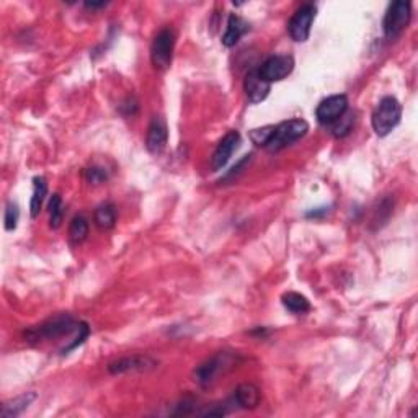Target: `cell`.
Instances as JSON below:
<instances>
[{"label": "cell", "instance_id": "6da1fadb", "mask_svg": "<svg viewBox=\"0 0 418 418\" xmlns=\"http://www.w3.org/2000/svg\"><path fill=\"white\" fill-rule=\"evenodd\" d=\"M88 323L85 322H76L74 317L69 314H59V316L51 317L48 321L40 323V326L31 327L25 332V338L28 343H41V342H51L57 338H69L72 335L87 330Z\"/></svg>", "mask_w": 418, "mask_h": 418}, {"label": "cell", "instance_id": "7a4b0ae2", "mask_svg": "<svg viewBox=\"0 0 418 418\" xmlns=\"http://www.w3.org/2000/svg\"><path fill=\"white\" fill-rule=\"evenodd\" d=\"M307 131H309V123L306 119H287V121L276 124L273 128V133H271V138L266 143L265 149L270 153H280V150L289 148V145L304 138Z\"/></svg>", "mask_w": 418, "mask_h": 418}, {"label": "cell", "instance_id": "3957f363", "mask_svg": "<svg viewBox=\"0 0 418 418\" xmlns=\"http://www.w3.org/2000/svg\"><path fill=\"white\" fill-rule=\"evenodd\" d=\"M402 118V104L395 97H384L374 108L371 124H373L374 133L379 138H386L397 126H399Z\"/></svg>", "mask_w": 418, "mask_h": 418}, {"label": "cell", "instance_id": "277c9868", "mask_svg": "<svg viewBox=\"0 0 418 418\" xmlns=\"http://www.w3.org/2000/svg\"><path fill=\"white\" fill-rule=\"evenodd\" d=\"M235 359H237V354L234 353H217L214 354L213 358H209L208 362L198 366L195 369V381L201 388H209L216 378L221 373H224V369H229L231 366H234Z\"/></svg>", "mask_w": 418, "mask_h": 418}, {"label": "cell", "instance_id": "5b68a950", "mask_svg": "<svg viewBox=\"0 0 418 418\" xmlns=\"http://www.w3.org/2000/svg\"><path fill=\"white\" fill-rule=\"evenodd\" d=\"M175 49V31L164 28L155 35L150 46V61L157 71H167L172 64Z\"/></svg>", "mask_w": 418, "mask_h": 418}, {"label": "cell", "instance_id": "8992f818", "mask_svg": "<svg viewBox=\"0 0 418 418\" xmlns=\"http://www.w3.org/2000/svg\"><path fill=\"white\" fill-rule=\"evenodd\" d=\"M412 17V4L404 2V0H397L389 5L388 12L384 17V35L386 38L394 40L399 36L402 31L407 28Z\"/></svg>", "mask_w": 418, "mask_h": 418}, {"label": "cell", "instance_id": "52a82bcc", "mask_svg": "<svg viewBox=\"0 0 418 418\" xmlns=\"http://www.w3.org/2000/svg\"><path fill=\"white\" fill-rule=\"evenodd\" d=\"M317 7L314 4H304L292 13L289 22H287V33H289L291 40H294L296 43H306L309 40L311 28L314 20H316Z\"/></svg>", "mask_w": 418, "mask_h": 418}, {"label": "cell", "instance_id": "ba28073f", "mask_svg": "<svg viewBox=\"0 0 418 418\" xmlns=\"http://www.w3.org/2000/svg\"><path fill=\"white\" fill-rule=\"evenodd\" d=\"M348 113V97L340 93V95L327 97L316 108L317 121L323 126H332L338 119H342Z\"/></svg>", "mask_w": 418, "mask_h": 418}, {"label": "cell", "instance_id": "9c48e42d", "mask_svg": "<svg viewBox=\"0 0 418 418\" xmlns=\"http://www.w3.org/2000/svg\"><path fill=\"white\" fill-rule=\"evenodd\" d=\"M294 69V57L289 54H276L266 59L258 67L260 77L268 83L280 82L291 74Z\"/></svg>", "mask_w": 418, "mask_h": 418}, {"label": "cell", "instance_id": "30bf717a", "mask_svg": "<svg viewBox=\"0 0 418 418\" xmlns=\"http://www.w3.org/2000/svg\"><path fill=\"white\" fill-rule=\"evenodd\" d=\"M240 145V134L239 131H229L224 138L219 141L216 150L211 157V170L217 172L226 167V164L231 160L232 154L239 149Z\"/></svg>", "mask_w": 418, "mask_h": 418}, {"label": "cell", "instance_id": "8fae6325", "mask_svg": "<svg viewBox=\"0 0 418 418\" xmlns=\"http://www.w3.org/2000/svg\"><path fill=\"white\" fill-rule=\"evenodd\" d=\"M157 366V362L150 357L144 354H134V357L119 358L117 362L108 364V371L112 374H126V373H144L150 371Z\"/></svg>", "mask_w": 418, "mask_h": 418}, {"label": "cell", "instance_id": "7c38bea8", "mask_svg": "<svg viewBox=\"0 0 418 418\" xmlns=\"http://www.w3.org/2000/svg\"><path fill=\"white\" fill-rule=\"evenodd\" d=\"M167 143H169V129L160 117H154L148 128V136H145V148L150 154L159 155L165 150Z\"/></svg>", "mask_w": 418, "mask_h": 418}, {"label": "cell", "instance_id": "4fadbf2b", "mask_svg": "<svg viewBox=\"0 0 418 418\" xmlns=\"http://www.w3.org/2000/svg\"><path fill=\"white\" fill-rule=\"evenodd\" d=\"M270 88H271V83H268L260 77L258 69H252L247 76H245L244 90L250 103L255 104V103L263 102L265 98L268 97Z\"/></svg>", "mask_w": 418, "mask_h": 418}, {"label": "cell", "instance_id": "5bb4252c", "mask_svg": "<svg viewBox=\"0 0 418 418\" xmlns=\"http://www.w3.org/2000/svg\"><path fill=\"white\" fill-rule=\"evenodd\" d=\"M260 399H261V394L257 386L240 384L239 388L234 390L231 405H235L237 409H244V410H253L258 407Z\"/></svg>", "mask_w": 418, "mask_h": 418}, {"label": "cell", "instance_id": "9a60e30c", "mask_svg": "<svg viewBox=\"0 0 418 418\" xmlns=\"http://www.w3.org/2000/svg\"><path fill=\"white\" fill-rule=\"evenodd\" d=\"M249 31V23L245 22L242 17H239V15L231 13L227 18V28H226V33L222 36V44L226 46V48H232L240 41V38L247 33Z\"/></svg>", "mask_w": 418, "mask_h": 418}, {"label": "cell", "instance_id": "2e32d148", "mask_svg": "<svg viewBox=\"0 0 418 418\" xmlns=\"http://www.w3.org/2000/svg\"><path fill=\"white\" fill-rule=\"evenodd\" d=\"M36 399L35 392H26V394H22L15 399L5 402L2 405V410H0V417L2 418H15L20 414L28 409V407L33 404V400Z\"/></svg>", "mask_w": 418, "mask_h": 418}, {"label": "cell", "instance_id": "e0dca14e", "mask_svg": "<svg viewBox=\"0 0 418 418\" xmlns=\"http://www.w3.org/2000/svg\"><path fill=\"white\" fill-rule=\"evenodd\" d=\"M48 195V181L44 177H35L33 179V196L30 201V214L31 217H38L43 208V203Z\"/></svg>", "mask_w": 418, "mask_h": 418}, {"label": "cell", "instance_id": "ac0fdd59", "mask_svg": "<svg viewBox=\"0 0 418 418\" xmlns=\"http://www.w3.org/2000/svg\"><path fill=\"white\" fill-rule=\"evenodd\" d=\"M281 302H283V306L287 311L291 314H297V316L311 311V302L307 301L306 296L299 294V292H294V291L286 292V294H283V297H281Z\"/></svg>", "mask_w": 418, "mask_h": 418}, {"label": "cell", "instance_id": "d6986e66", "mask_svg": "<svg viewBox=\"0 0 418 418\" xmlns=\"http://www.w3.org/2000/svg\"><path fill=\"white\" fill-rule=\"evenodd\" d=\"M93 221H95L97 227L103 229H112L117 222V208H114L113 203H103V205L95 209V214H93Z\"/></svg>", "mask_w": 418, "mask_h": 418}, {"label": "cell", "instance_id": "ffe728a7", "mask_svg": "<svg viewBox=\"0 0 418 418\" xmlns=\"http://www.w3.org/2000/svg\"><path fill=\"white\" fill-rule=\"evenodd\" d=\"M88 229H90V224H88V219L85 216H82V214H78L74 219L71 221V226H69V239L72 244H82L83 240L87 239L88 235Z\"/></svg>", "mask_w": 418, "mask_h": 418}, {"label": "cell", "instance_id": "44dd1931", "mask_svg": "<svg viewBox=\"0 0 418 418\" xmlns=\"http://www.w3.org/2000/svg\"><path fill=\"white\" fill-rule=\"evenodd\" d=\"M64 219V209H62L61 196L54 193L49 201V226L51 229H59Z\"/></svg>", "mask_w": 418, "mask_h": 418}, {"label": "cell", "instance_id": "7402d4cb", "mask_svg": "<svg viewBox=\"0 0 418 418\" xmlns=\"http://www.w3.org/2000/svg\"><path fill=\"white\" fill-rule=\"evenodd\" d=\"M18 219H20L18 205L13 201H8L7 206H5V216H4L5 231H15V229H17Z\"/></svg>", "mask_w": 418, "mask_h": 418}, {"label": "cell", "instance_id": "603a6c76", "mask_svg": "<svg viewBox=\"0 0 418 418\" xmlns=\"http://www.w3.org/2000/svg\"><path fill=\"white\" fill-rule=\"evenodd\" d=\"M275 124H270V126H263V128H257L250 131V141L258 148H265L266 143H268L271 138V133H273Z\"/></svg>", "mask_w": 418, "mask_h": 418}, {"label": "cell", "instance_id": "cb8c5ba5", "mask_svg": "<svg viewBox=\"0 0 418 418\" xmlns=\"http://www.w3.org/2000/svg\"><path fill=\"white\" fill-rule=\"evenodd\" d=\"M83 177H85V180L88 183H92V185H98V183H103L108 179L107 172H104V169H102V167H92V169H87L83 172Z\"/></svg>", "mask_w": 418, "mask_h": 418}, {"label": "cell", "instance_id": "d4e9b609", "mask_svg": "<svg viewBox=\"0 0 418 418\" xmlns=\"http://www.w3.org/2000/svg\"><path fill=\"white\" fill-rule=\"evenodd\" d=\"M252 157H253L252 154H249V155H244V157H242V159H240V160L237 162V164H235V165L232 167V169L227 172V175H226V177H224V181H227V180H232V179H234V177H237V175L240 174V172H242V170L245 169V165H247V164H249V162H250V160H252Z\"/></svg>", "mask_w": 418, "mask_h": 418}, {"label": "cell", "instance_id": "484cf974", "mask_svg": "<svg viewBox=\"0 0 418 418\" xmlns=\"http://www.w3.org/2000/svg\"><path fill=\"white\" fill-rule=\"evenodd\" d=\"M328 209L330 208H317V209H314V211H309V213H306V217H322V216H326V214L328 213Z\"/></svg>", "mask_w": 418, "mask_h": 418}, {"label": "cell", "instance_id": "4316f807", "mask_svg": "<svg viewBox=\"0 0 418 418\" xmlns=\"http://www.w3.org/2000/svg\"><path fill=\"white\" fill-rule=\"evenodd\" d=\"M108 4H104V2H100V4H97V2H85V7L87 8H103V7H107Z\"/></svg>", "mask_w": 418, "mask_h": 418}]
</instances>
